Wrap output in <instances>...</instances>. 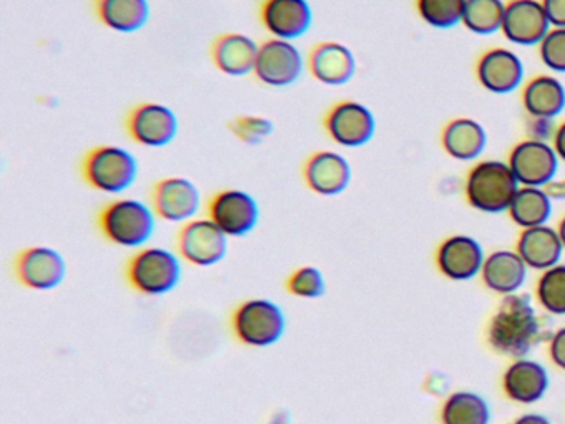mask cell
I'll return each instance as SVG.
<instances>
[{
  "label": "cell",
  "mask_w": 565,
  "mask_h": 424,
  "mask_svg": "<svg viewBox=\"0 0 565 424\" xmlns=\"http://www.w3.org/2000/svg\"><path fill=\"white\" fill-rule=\"evenodd\" d=\"M541 333L537 311L527 295H505L488 328V341L499 353L524 358Z\"/></svg>",
  "instance_id": "cell-1"
},
{
  "label": "cell",
  "mask_w": 565,
  "mask_h": 424,
  "mask_svg": "<svg viewBox=\"0 0 565 424\" xmlns=\"http://www.w3.org/2000/svg\"><path fill=\"white\" fill-rule=\"evenodd\" d=\"M157 219L150 202L118 198L102 205L95 221L102 237L110 244L125 248H141L153 237Z\"/></svg>",
  "instance_id": "cell-2"
},
{
  "label": "cell",
  "mask_w": 565,
  "mask_h": 424,
  "mask_svg": "<svg viewBox=\"0 0 565 424\" xmlns=\"http://www.w3.org/2000/svg\"><path fill=\"white\" fill-rule=\"evenodd\" d=\"M125 280L131 290L147 297L170 294L183 277V261L164 247L137 248L125 262Z\"/></svg>",
  "instance_id": "cell-3"
},
{
  "label": "cell",
  "mask_w": 565,
  "mask_h": 424,
  "mask_svg": "<svg viewBox=\"0 0 565 424\" xmlns=\"http://www.w3.org/2000/svg\"><path fill=\"white\" fill-rule=\"evenodd\" d=\"M140 166L134 152L117 145H97L81 159V178L94 191L121 194L137 182Z\"/></svg>",
  "instance_id": "cell-4"
},
{
  "label": "cell",
  "mask_w": 565,
  "mask_h": 424,
  "mask_svg": "<svg viewBox=\"0 0 565 424\" xmlns=\"http://www.w3.org/2000/svg\"><path fill=\"white\" fill-rule=\"evenodd\" d=\"M519 184L508 161L482 159L476 162L466 178L465 191L469 205L486 214H502L509 211Z\"/></svg>",
  "instance_id": "cell-5"
},
{
  "label": "cell",
  "mask_w": 565,
  "mask_h": 424,
  "mask_svg": "<svg viewBox=\"0 0 565 424\" xmlns=\"http://www.w3.org/2000/svg\"><path fill=\"white\" fill-rule=\"evenodd\" d=\"M231 333L244 347L267 348L279 343L286 333L282 308L269 298H249L231 311Z\"/></svg>",
  "instance_id": "cell-6"
},
{
  "label": "cell",
  "mask_w": 565,
  "mask_h": 424,
  "mask_svg": "<svg viewBox=\"0 0 565 424\" xmlns=\"http://www.w3.org/2000/svg\"><path fill=\"white\" fill-rule=\"evenodd\" d=\"M323 132L330 141L342 148H363L376 132V118L365 103L339 99L323 113Z\"/></svg>",
  "instance_id": "cell-7"
},
{
  "label": "cell",
  "mask_w": 565,
  "mask_h": 424,
  "mask_svg": "<svg viewBox=\"0 0 565 424\" xmlns=\"http://www.w3.org/2000/svg\"><path fill=\"white\" fill-rule=\"evenodd\" d=\"M174 248L186 264L213 267L226 258L230 237L210 218H194L178 229Z\"/></svg>",
  "instance_id": "cell-8"
},
{
  "label": "cell",
  "mask_w": 565,
  "mask_h": 424,
  "mask_svg": "<svg viewBox=\"0 0 565 424\" xmlns=\"http://www.w3.org/2000/svg\"><path fill=\"white\" fill-rule=\"evenodd\" d=\"M124 129L135 145L164 148L177 139L180 119L164 103L141 102L128 109L124 118Z\"/></svg>",
  "instance_id": "cell-9"
},
{
  "label": "cell",
  "mask_w": 565,
  "mask_h": 424,
  "mask_svg": "<svg viewBox=\"0 0 565 424\" xmlns=\"http://www.w3.org/2000/svg\"><path fill=\"white\" fill-rule=\"evenodd\" d=\"M307 70L306 55L289 40L269 39L259 43L254 78L269 88H287Z\"/></svg>",
  "instance_id": "cell-10"
},
{
  "label": "cell",
  "mask_w": 565,
  "mask_h": 424,
  "mask_svg": "<svg viewBox=\"0 0 565 424\" xmlns=\"http://www.w3.org/2000/svg\"><path fill=\"white\" fill-rule=\"evenodd\" d=\"M206 218H210L227 237H244L259 224L260 208L249 192L237 188H224L207 199Z\"/></svg>",
  "instance_id": "cell-11"
},
{
  "label": "cell",
  "mask_w": 565,
  "mask_h": 424,
  "mask_svg": "<svg viewBox=\"0 0 565 424\" xmlns=\"http://www.w3.org/2000/svg\"><path fill=\"white\" fill-rule=\"evenodd\" d=\"M12 272L22 287L39 292L54 290L67 278V261L57 248L31 245L15 254Z\"/></svg>",
  "instance_id": "cell-12"
},
{
  "label": "cell",
  "mask_w": 565,
  "mask_h": 424,
  "mask_svg": "<svg viewBox=\"0 0 565 424\" xmlns=\"http://www.w3.org/2000/svg\"><path fill=\"white\" fill-rule=\"evenodd\" d=\"M148 202L158 219L184 224L200 212L201 192L191 179L167 176L151 184Z\"/></svg>",
  "instance_id": "cell-13"
},
{
  "label": "cell",
  "mask_w": 565,
  "mask_h": 424,
  "mask_svg": "<svg viewBox=\"0 0 565 424\" xmlns=\"http://www.w3.org/2000/svg\"><path fill=\"white\" fill-rule=\"evenodd\" d=\"M300 174H302L303 184L313 194L333 198L349 189L353 169L349 159L340 152L319 149L303 159Z\"/></svg>",
  "instance_id": "cell-14"
},
{
  "label": "cell",
  "mask_w": 565,
  "mask_h": 424,
  "mask_svg": "<svg viewBox=\"0 0 565 424\" xmlns=\"http://www.w3.org/2000/svg\"><path fill=\"white\" fill-rule=\"evenodd\" d=\"M508 165L521 186L545 188L557 178L558 159L552 142L525 138L509 152Z\"/></svg>",
  "instance_id": "cell-15"
},
{
  "label": "cell",
  "mask_w": 565,
  "mask_h": 424,
  "mask_svg": "<svg viewBox=\"0 0 565 424\" xmlns=\"http://www.w3.org/2000/svg\"><path fill=\"white\" fill-rule=\"evenodd\" d=\"M476 78L492 95H509L524 86L525 65L511 49L495 46L486 50L476 63Z\"/></svg>",
  "instance_id": "cell-16"
},
{
  "label": "cell",
  "mask_w": 565,
  "mask_h": 424,
  "mask_svg": "<svg viewBox=\"0 0 565 424\" xmlns=\"http://www.w3.org/2000/svg\"><path fill=\"white\" fill-rule=\"evenodd\" d=\"M306 63L309 75L326 86L347 85L355 78L359 68L355 53L337 40L313 43L307 52Z\"/></svg>",
  "instance_id": "cell-17"
},
{
  "label": "cell",
  "mask_w": 565,
  "mask_h": 424,
  "mask_svg": "<svg viewBox=\"0 0 565 424\" xmlns=\"http://www.w3.org/2000/svg\"><path fill=\"white\" fill-rule=\"evenodd\" d=\"M257 17L270 36L289 42L307 35L313 23L309 0H260Z\"/></svg>",
  "instance_id": "cell-18"
},
{
  "label": "cell",
  "mask_w": 565,
  "mask_h": 424,
  "mask_svg": "<svg viewBox=\"0 0 565 424\" xmlns=\"http://www.w3.org/2000/svg\"><path fill=\"white\" fill-rule=\"evenodd\" d=\"M551 30L541 0H509L501 33L512 45L539 46Z\"/></svg>",
  "instance_id": "cell-19"
},
{
  "label": "cell",
  "mask_w": 565,
  "mask_h": 424,
  "mask_svg": "<svg viewBox=\"0 0 565 424\" xmlns=\"http://www.w3.org/2000/svg\"><path fill=\"white\" fill-rule=\"evenodd\" d=\"M257 53L259 43L241 32L220 33L210 45V59L214 68L234 78L253 75Z\"/></svg>",
  "instance_id": "cell-20"
},
{
  "label": "cell",
  "mask_w": 565,
  "mask_h": 424,
  "mask_svg": "<svg viewBox=\"0 0 565 424\" xmlns=\"http://www.w3.org/2000/svg\"><path fill=\"white\" fill-rule=\"evenodd\" d=\"M486 255L482 245L471 235L458 234L446 239L438 248L436 262L445 277L466 282L481 274Z\"/></svg>",
  "instance_id": "cell-21"
},
{
  "label": "cell",
  "mask_w": 565,
  "mask_h": 424,
  "mask_svg": "<svg viewBox=\"0 0 565 424\" xmlns=\"http://www.w3.org/2000/svg\"><path fill=\"white\" fill-rule=\"evenodd\" d=\"M441 146L456 161H476L488 148V131L478 119L455 118L443 128Z\"/></svg>",
  "instance_id": "cell-22"
},
{
  "label": "cell",
  "mask_w": 565,
  "mask_h": 424,
  "mask_svg": "<svg viewBox=\"0 0 565 424\" xmlns=\"http://www.w3.org/2000/svg\"><path fill=\"white\" fill-rule=\"evenodd\" d=\"M505 394L515 403H537L547 393L551 386V378L547 370L541 363L527 358H518L511 367L505 370L502 380Z\"/></svg>",
  "instance_id": "cell-23"
},
{
  "label": "cell",
  "mask_w": 565,
  "mask_h": 424,
  "mask_svg": "<svg viewBox=\"0 0 565 424\" xmlns=\"http://www.w3.org/2000/svg\"><path fill=\"white\" fill-rule=\"evenodd\" d=\"M92 12L111 32L135 33L147 26L151 7L148 0H92Z\"/></svg>",
  "instance_id": "cell-24"
},
{
  "label": "cell",
  "mask_w": 565,
  "mask_h": 424,
  "mask_svg": "<svg viewBox=\"0 0 565 424\" xmlns=\"http://www.w3.org/2000/svg\"><path fill=\"white\" fill-rule=\"evenodd\" d=\"M564 251L557 229L551 225L524 229L518 242V254L521 255L525 265L534 271L544 272L561 264Z\"/></svg>",
  "instance_id": "cell-25"
},
{
  "label": "cell",
  "mask_w": 565,
  "mask_h": 424,
  "mask_svg": "<svg viewBox=\"0 0 565 424\" xmlns=\"http://www.w3.org/2000/svg\"><path fill=\"white\" fill-rule=\"evenodd\" d=\"M522 106L531 118L557 119L565 112V85L554 75H539L522 86Z\"/></svg>",
  "instance_id": "cell-26"
},
{
  "label": "cell",
  "mask_w": 565,
  "mask_h": 424,
  "mask_svg": "<svg viewBox=\"0 0 565 424\" xmlns=\"http://www.w3.org/2000/svg\"><path fill=\"white\" fill-rule=\"evenodd\" d=\"M527 268L518 251H495L486 257L481 277L489 290L505 297L521 290Z\"/></svg>",
  "instance_id": "cell-27"
},
{
  "label": "cell",
  "mask_w": 565,
  "mask_h": 424,
  "mask_svg": "<svg viewBox=\"0 0 565 424\" xmlns=\"http://www.w3.org/2000/svg\"><path fill=\"white\" fill-rule=\"evenodd\" d=\"M552 212H554V201L544 188L521 186L509 205L508 214L511 215L514 224L524 231V229L547 225Z\"/></svg>",
  "instance_id": "cell-28"
},
{
  "label": "cell",
  "mask_w": 565,
  "mask_h": 424,
  "mask_svg": "<svg viewBox=\"0 0 565 424\" xmlns=\"http://www.w3.org/2000/svg\"><path fill=\"white\" fill-rule=\"evenodd\" d=\"M443 424H489L488 401L471 391H458L446 400L441 411Z\"/></svg>",
  "instance_id": "cell-29"
},
{
  "label": "cell",
  "mask_w": 565,
  "mask_h": 424,
  "mask_svg": "<svg viewBox=\"0 0 565 424\" xmlns=\"http://www.w3.org/2000/svg\"><path fill=\"white\" fill-rule=\"evenodd\" d=\"M504 0H466L461 25L475 35H494L504 22Z\"/></svg>",
  "instance_id": "cell-30"
},
{
  "label": "cell",
  "mask_w": 565,
  "mask_h": 424,
  "mask_svg": "<svg viewBox=\"0 0 565 424\" xmlns=\"http://www.w3.org/2000/svg\"><path fill=\"white\" fill-rule=\"evenodd\" d=\"M466 0H416V12L426 25L449 30L461 25Z\"/></svg>",
  "instance_id": "cell-31"
},
{
  "label": "cell",
  "mask_w": 565,
  "mask_h": 424,
  "mask_svg": "<svg viewBox=\"0 0 565 424\" xmlns=\"http://www.w3.org/2000/svg\"><path fill=\"white\" fill-rule=\"evenodd\" d=\"M539 304L552 315H565V264L547 268L539 278Z\"/></svg>",
  "instance_id": "cell-32"
},
{
  "label": "cell",
  "mask_w": 565,
  "mask_h": 424,
  "mask_svg": "<svg viewBox=\"0 0 565 424\" xmlns=\"http://www.w3.org/2000/svg\"><path fill=\"white\" fill-rule=\"evenodd\" d=\"M231 135L247 146H259L273 136V119L263 115H237L226 123Z\"/></svg>",
  "instance_id": "cell-33"
},
{
  "label": "cell",
  "mask_w": 565,
  "mask_h": 424,
  "mask_svg": "<svg viewBox=\"0 0 565 424\" xmlns=\"http://www.w3.org/2000/svg\"><path fill=\"white\" fill-rule=\"evenodd\" d=\"M284 287L294 297L313 300L326 295L327 282L320 268L313 265H300L287 275Z\"/></svg>",
  "instance_id": "cell-34"
},
{
  "label": "cell",
  "mask_w": 565,
  "mask_h": 424,
  "mask_svg": "<svg viewBox=\"0 0 565 424\" xmlns=\"http://www.w3.org/2000/svg\"><path fill=\"white\" fill-rule=\"evenodd\" d=\"M537 50L539 59L545 68L565 75V29H552Z\"/></svg>",
  "instance_id": "cell-35"
},
{
  "label": "cell",
  "mask_w": 565,
  "mask_h": 424,
  "mask_svg": "<svg viewBox=\"0 0 565 424\" xmlns=\"http://www.w3.org/2000/svg\"><path fill=\"white\" fill-rule=\"evenodd\" d=\"M525 128H527V138L537 139V141L552 142L557 125H555V119L531 118V116H529V121L527 125H525Z\"/></svg>",
  "instance_id": "cell-36"
},
{
  "label": "cell",
  "mask_w": 565,
  "mask_h": 424,
  "mask_svg": "<svg viewBox=\"0 0 565 424\" xmlns=\"http://www.w3.org/2000/svg\"><path fill=\"white\" fill-rule=\"evenodd\" d=\"M552 29H565V0H541Z\"/></svg>",
  "instance_id": "cell-37"
},
{
  "label": "cell",
  "mask_w": 565,
  "mask_h": 424,
  "mask_svg": "<svg viewBox=\"0 0 565 424\" xmlns=\"http://www.w3.org/2000/svg\"><path fill=\"white\" fill-rule=\"evenodd\" d=\"M548 353H551L552 361H554L561 370L565 371V327L558 328V330L555 331L551 344H548Z\"/></svg>",
  "instance_id": "cell-38"
},
{
  "label": "cell",
  "mask_w": 565,
  "mask_h": 424,
  "mask_svg": "<svg viewBox=\"0 0 565 424\" xmlns=\"http://www.w3.org/2000/svg\"><path fill=\"white\" fill-rule=\"evenodd\" d=\"M552 146H554L558 159H561L562 162H565V119L564 121L558 123L554 138H552Z\"/></svg>",
  "instance_id": "cell-39"
},
{
  "label": "cell",
  "mask_w": 565,
  "mask_h": 424,
  "mask_svg": "<svg viewBox=\"0 0 565 424\" xmlns=\"http://www.w3.org/2000/svg\"><path fill=\"white\" fill-rule=\"evenodd\" d=\"M544 189L552 201H565V179H552Z\"/></svg>",
  "instance_id": "cell-40"
},
{
  "label": "cell",
  "mask_w": 565,
  "mask_h": 424,
  "mask_svg": "<svg viewBox=\"0 0 565 424\" xmlns=\"http://www.w3.org/2000/svg\"><path fill=\"white\" fill-rule=\"evenodd\" d=\"M512 424H552L547 417L542 416V414L529 413L524 414V416L519 417Z\"/></svg>",
  "instance_id": "cell-41"
},
{
  "label": "cell",
  "mask_w": 565,
  "mask_h": 424,
  "mask_svg": "<svg viewBox=\"0 0 565 424\" xmlns=\"http://www.w3.org/2000/svg\"><path fill=\"white\" fill-rule=\"evenodd\" d=\"M557 232H558V235H561L562 244H564V247H565V215H564V218H562V221L558 222Z\"/></svg>",
  "instance_id": "cell-42"
}]
</instances>
